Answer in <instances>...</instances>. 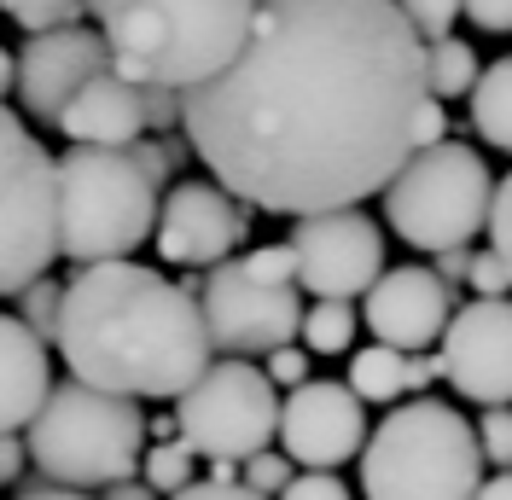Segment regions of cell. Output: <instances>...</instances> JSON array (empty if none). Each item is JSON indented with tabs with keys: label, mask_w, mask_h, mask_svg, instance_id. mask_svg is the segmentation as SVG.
I'll return each mask as SVG.
<instances>
[{
	"label": "cell",
	"mask_w": 512,
	"mask_h": 500,
	"mask_svg": "<svg viewBox=\"0 0 512 500\" xmlns=\"http://www.w3.org/2000/svg\"><path fill=\"white\" fill-rule=\"evenodd\" d=\"M134 157H140V169L163 187V181L175 175V163H181V146H175V140H152V134H140V140H134Z\"/></svg>",
	"instance_id": "d6a6232c"
},
{
	"label": "cell",
	"mask_w": 512,
	"mask_h": 500,
	"mask_svg": "<svg viewBox=\"0 0 512 500\" xmlns=\"http://www.w3.org/2000/svg\"><path fill=\"white\" fill-rule=\"evenodd\" d=\"M466 285H472L478 297H507L512 274H507V262H501L495 250H478V256H472V274H466Z\"/></svg>",
	"instance_id": "836d02e7"
},
{
	"label": "cell",
	"mask_w": 512,
	"mask_h": 500,
	"mask_svg": "<svg viewBox=\"0 0 512 500\" xmlns=\"http://www.w3.org/2000/svg\"><path fill=\"white\" fill-rule=\"evenodd\" d=\"M355 326H361L355 303H344V297H315L303 309V349L309 355H350Z\"/></svg>",
	"instance_id": "7402d4cb"
},
{
	"label": "cell",
	"mask_w": 512,
	"mask_h": 500,
	"mask_svg": "<svg viewBox=\"0 0 512 500\" xmlns=\"http://www.w3.org/2000/svg\"><path fill=\"white\" fill-rule=\"evenodd\" d=\"M24 460H30L24 431H0V483H18L24 477Z\"/></svg>",
	"instance_id": "f35d334b"
},
{
	"label": "cell",
	"mask_w": 512,
	"mask_h": 500,
	"mask_svg": "<svg viewBox=\"0 0 512 500\" xmlns=\"http://www.w3.org/2000/svg\"><path fill=\"white\" fill-rule=\"evenodd\" d=\"M198 309L210 326V344L222 355H268L303 338L297 280H256L245 262H216L198 280Z\"/></svg>",
	"instance_id": "30bf717a"
},
{
	"label": "cell",
	"mask_w": 512,
	"mask_h": 500,
	"mask_svg": "<svg viewBox=\"0 0 512 500\" xmlns=\"http://www.w3.org/2000/svg\"><path fill=\"white\" fill-rule=\"evenodd\" d=\"M158 181L134 146H70L59 157V256L117 262L158 233Z\"/></svg>",
	"instance_id": "8992f818"
},
{
	"label": "cell",
	"mask_w": 512,
	"mask_h": 500,
	"mask_svg": "<svg viewBox=\"0 0 512 500\" xmlns=\"http://www.w3.org/2000/svg\"><path fill=\"white\" fill-rule=\"evenodd\" d=\"M489 198H495L489 163L460 140H437V146H419L384 187V221L396 227L402 245L437 256V250L472 245L489 227Z\"/></svg>",
	"instance_id": "52a82bcc"
},
{
	"label": "cell",
	"mask_w": 512,
	"mask_h": 500,
	"mask_svg": "<svg viewBox=\"0 0 512 500\" xmlns=\"http://www.w3.org/2000/svg\"><path fill=\"white\" fill-rule=\"evenodd\" d=\"M443 378L478 407H512V297H472L443 332Z\"/></svg>",
	"instance_id": "4fadbf2b"
},
{
	"label": "cell",
	"mask_w": 512,
	"mask_h": 500,
	"mask_svg": "<svg viewBox=\"0 0 512 500\" xmlns=\"http://www.w3.org/2000/svg\"><path fill=\"white\" fill-rule=\"evenodd\" d=\"M94 18L117 76L187 94L245 53L256 0H105Z\"/></svg>",
	"instance_id": "3957f363"
},
{
	"label": "cell",
	"mask_w": 512,
	"mask_h": 500,
	"mask_svg": "<svg viewBox=\"0 0 512 500\" xmlns=\"http://www.w3.org/2000/svg\"><path fill=\"white\" fill-rule=\"evenodd\" d=\"M478 500H512V471H495V477L478 489Z\"/></svg>",
	"instance_id": "7bdbcfd3"
},
{
	"label": "cell",
	"mask_w": 512,
	"mask_h": 500,
	"mask_svg": "<svg viewBox=\"0 0 512 500\" xmlns=\"http://www.w3.org/2000/svg\"><path fill=\"white\" fill-rule=\"evenodd\" d=\"M291 477H297V471H291V454H268V448H262L251 460H239V483H251L256 495H280Z\"/></svg>",
	"instance_id": "484cf974"
},
{
	"label": "cell",
	"mask_w": 512,
	"mask_h": 500,
	"mask_svg": "<svg viewBox=\"0 0 512 500\" xmlns=\"http://www.w3.org/2000/svg\"><path fill=\"white\" fill-rule=\"evenodd\" d=\"M99 6H105V0H88V12H99Z\"/></svg>",
	"instance_id": "bcb514c9"
},
{
	"label": "cell",
	"mask_w": 512,
	"mask_h": 500,
	"mask_svg": "<svg viewBox=\"0 0 512 500\" xmlns=\"http://www.w3.org/2000/svg\"><path fill=\"white\" fill-rule=\"evenodd\" d=\"M70 146H134L146 134V88L117 70H99L53 123Z\"/></svg>",
	"instance_id": "e0dca14e"
},
{
	"label": "cell",
	"mask_w": 512,
	"mask_h": 500,
	"mask_svg": "<svg viewBox=\"0 0 512 500\" xmlns=\"http://www.w3.org/2000/svg\"><path fill=\"white\" fill-rule=\"evenodd\" d=\"M239 239H245V198H233L222 181H175L152 233L158 256L175 268H216Z\"/></svg>",
	"instance_id": "5bb4252c"
},
{
	"label": "cell",
	"mask_w": 512,
	"mask_h": 500,
	"mask_svg": "<svg viewBox=\"0 0 512 500\" xmlns=\"http://www.w3.org/2000/svg\"><path fill=\"white\" fill-rule=\"evenodd\" d=\"M175 419L192 454L204 460H251L280 437V384L251 355L210 361L192 390L175 396Z\"/></svg>",
	"instance_id": "9c48e42d"
},
{
	"label": "cell",
	"mask_w": 512,
	"mask_h": 500,
	"mask_svg": "<svg viewBox=\"0 0 512 500\" xmlns=\"http://www.w3.org/2000/svg\"><path fill=\"white\" fill-rule=\"evenodd\" d=\"M280 442H286L291 466L338 471L367 448V402L350 384L309 378V384L286 390V402H280Z\"/></svg>",
	"instance_id": "7c38bea8"
},
{
	"label": "cell",
	"mask_w": 512,
	"mask_h": 500,
	"mask_svg": "<svg viewBox=\"0 0 512 500\" xmlns=\"http://www.w3.org/2000/svg\"><path fill=\"white\" fill-rule=\"evenodd\" d=\"M12 88H18V59H12V53L0 47V99L12 94Z\"/></svg>",
	"instance_id": "f6af8a7d"
},
{
	"label": "cell",
	"mask_w": 512,
	"mask_h": 500,
	"mask_svg": "<svg viewBox=\"0 0 512 500\" xmlns=\"http://www.w3.org/2000/svg\"><path fill=\"white\" fill-rule=\"evenodd\" d=\"M460 18H472L483 35H507L512 30V0H460Z\"/></svg>",
	"instance_id": "8d00e7d4"
},
{
	"label": "cell",
	"mask_w": 512,
	"mask_h": 500,
	"mask_svg": "<svg viewBox=\"0 0 512 500\" xmlns=\"http://www.w3.org/2000/svg\"><path fill=\"white\" fill-rule=\"evenodd\" d=\"M448 99L437 94H425V105H419V117H414V152L419 146H437V140H448V111H443Z\"/></svg>",
	"instance_id": "74e56055"
},
{
	"label": "cell",
	"mask_w": 512,
	"mask_h": 500,
	"mask_svg": "<svg viewBox=\"0 0 512 500\" xmlns=\"http://www.w3.org/2000/svg\"><path fill=\"white\" fill-rule=\"evenodd\" d=\"M262 361H268L262 373L274 378L280 390H297V384H309V349H303V344H280V349H268Z\"/></svg>",
	"instance_id": "4dcf8cb0"
},
{
	"label": "cell",
	"mask_w": 512,
	"mask_h": 500,
	"mask_svg": "<svg viewBox=\"0 0 512 500\" xmlns=\"http://www.w3.org/2000/svg\"><path fill=\"white\" fill-rule=\"evenodd\" d=\"M408 12V24L419 30V41H443L460 18V0H396Z\"/></svg>",
	"instance_id": "4316f807"
},
{
	"label": "cell",
	"mask_w": 512,
	"mask_h": 500,
	"mask_svg": "<svg viewBox=\"0 0 512 500\" xmlns=\"http://www.w3.org/2000/svg\"><path fill=\"white\" fill-rule=\"evenodd\" d=\"M291 250H297V285L309 297H367L373 280L384 274V227L361 210H320V216H297L291 227Z\"/></svg>",
	"instance_id": "8fae6325"
},
{
	"label": "cell",
	"mask_w": 512,
	"mask_h": 500,
	"mask_svg": "<svg viewBox=\"0 0 512 500\" xmlns=\"http://www.w3.org/2000/svg\"><path fill=\"white\" fill-rule=\"evenodd\" d=\"M53 349L82 384L134 402H163L198 384L216 344L192 285H175L158 268L117 256V262H88L64 285Z\"/></svg>",
	"instance_id": "7a4b0ae2"
},
{
	"label": "cell",
	"mask_w": 512,
	"mask_h": 500,
	"mask_svg": "<svg viewBox=\"0 0 512 500\" xmlns=\"http://www.w3.org/2000/svg\"><path fill=\"white\" fill-rule=\"evenodd\" d=\"M256 280H297V250L291 245H256L251 256H239Z\"/></svg>",
	"instance_id": "1f68e13d"
},
{
	"label": "cell",
	"mask_w": 512,
	"mask_h": 500,
	"mask_svg": "<svg viewBox=\"0 0 512 500\" xmlns=\"http://www.w3.org/2000/svg\"><path fill=\"white\" fill-rule=\"evenodd\" d=\"M105 500H163V495L146 483V477H123V483H111V489H105Z\"/></svg>",
	"instance_id": "b9f144b4"
},
{
	"label": "cell",
	"mask_w": 512,
	"mask_h": 500,
	"mask_svg": "<svg viewBox=\"0 0 512 500\" xmlns=\"http://www.w3.org/2000/svg\"><path fill=\"white\" fill-rule=\"evenodd\" d=\"M99 70H111V47L105 35L88 24H59V30H41L24 41L18 53V88L35 123H59V111L94 82Z\"/></svg>",
	"instance_id": "9a60e30c"
},
{
	"label": "cell",
	"mask_w": 512,
	"mask_h": 500,
	"mask_svg": "<svg viewBox=\"0 0 512 500\" xmlns=\"http://www.w3.org/2000/svg\"><path fill=\"white\" fill-rule=\"evenodd\" d=\"M437 274H443V285L466 280V274H472V250H466V245H454V250H437Z\"/></svg>",
	"instance_id": "ab89813d"
},
{
	"label": "cell",
	"mask_w": 512,
	"mask_h": 500,
	"mask_svg": "<svg viewBox=\"0 0 512 500\" xmlns=\"http://www.w3.org/2000/svg\"><path fill=\"white\" fill-rule=\"evenodd\" d=\"M169 500H268V495H256L251 483H239V477H192L181 495H169Z\"/></svg>",
	"instance_id": "e575fe53"
},
{
	"label": "cell",
	"mask_w": 512,
	"mask_h": 500,
	"mask_svg": "<svg viewBox=\"0 0 512 500\" xmlns=\"http://www.w3.org/2000/svg\"><path fill=\"white\" fill-rule=\"evenodd\" d=\"M483 442L478 425L448 402H396L361 448V495L367 500H478Z\"/></svg>",
	"instance_id": "277c9868"
},
{
	"label": "cell",
	"mask_w": 512,
	"mask_h": 500,
	"mask_svg": "<svg viewBox=\"0 0 512 500\" xmlns=\"http://www.w3.org/2000/svg\"><path fill=\"white\" fill-rule=\"evenodd\" d=\"M431 378H443V355H408V390H425Z\"/></svg>",
	"instance_id": "60d3db41"
},
{
	"label": "cell",
	"mask_w": 512,
	"mask_h": 500,
	"mask_svg": "<svg viewBox=\"0 0 512 500\" xmlns=\"http://www.w3.org/2000/svg\"><path fill=\"white\" fill-rule=\"evenodd\" d=\"M59 314H64V285L59 280L41 274V280H30L24 291H18V320L30 326L35 338L53 344V338H59Z\"/></svg>",
	"instance_id": "cb8c5ba5"
},
{
	"label": "cell",
	"mask_w": 512,
	"mask_h": 500,
	"mask_svg": "<svg viewBox=\"0 0 512 500\" xmlns=\"http://www.w3.org/2000/svg\"><path fill=\"white\" fill-rule=\"evenodd\" d=\"M472 134L489 152H512V59H495L472 88Z\"/></svg>",
	"instance_id": "ffe728a7"
},
{
	"label": "cell",
	"mask_w": 512,
	"mask_h": 500,
	"mask_svg": "<svg viewBox=\"0 0 512 500\" xmlns=\"http://www.w3.org/2000/svg\"><path fill=\"white\" fill-rule=\"evenodd\" d=\"M425 94V41L396 0H256L245 53L181 94V134L251 210L320 216L396 181Z\"/></svg>",
	"instance_id": "6da1fadb"
},
{
	"label": "cell",
	"mask_w": 512,
	"mask_h": 500,
	"mask_svg": "<svg viewBox=\"0 0 512 500\" xmlns=\"http://www.w3.org/2000/svg\"><path fill=\"white\" fill-rule=\"evenodd\" d=\"M344 384H350L367 407L402 402V396H408V349H396V344L355 349L350 355V378H344Z\"/></svg>",
	"instance_id": "d6986e66"
},
{
	"label": "cell",
	"mask_w": 512,
	"mask_h": 500,
	"mask_svg": "<svg viewBox=\"0 0 512 500\" xmlns=\"http://www.w3.org/2000/svg\"><path fill=\"white\" fill-rule=\"evenodd\" d=\"M18 500H88V495H82V489H59V483H53V489H24Z\"/></svg>",
	"instance_id": "ee69618b"
},
{
	"label": "cell",
	"mask_w": 512,
	"mask_h": 500,
	"mask_svg": "<svg viewBox=\"0 0 512 500\" xmlns=\"http://www.w3.org/2000/svg\"><path fill=\"white\" fill-rule=\"evenodd\" d=\"M478 442H483V460H489V466L512 471V407H489V413H483Z\"/></svg>",
	"instance_id": "f1b7e54d"
},
{
	"label": "cell",
	"mask_w": 512,
	"mask_h": 500,
	"mask_svg": "<svg viewBox=\"0 0 512 500\" xmlns=\"http://www.w3.org/2000/svg\"><path fill=\"white\" fill-rule=\"evenodd\" d=\"M146 413L134 396L64 378L30 419V466L59 489H111L140 471Z\"/></svg>",
	"instance_id": "5b68a950"
},
{
	"label": "cell",
	"mask_w": 512,
	"mask_h": 500,
	"mask_svg": "<svg viewBox=\"0 0 512 500\" xmlns=\"http://www.w3.org/2000/svg\"><path fill=\"white\" fill-rule=\"evenodd\" d=\"M59 262V157L0 99V297Z\"/></svg>",
	"instance_id": "ba28073f"
},
{
	"label": "cell",
	"mask_w": 512,
	"mask_h": 500,
	"mask_svg": "<svg viewBox=\"0 0 512 500\" xmlns=\"http://www.w3.org/2000/svg\"><path fill=\"white\" fill-rule=\"evenodd\" d=\"M192 460H198V454H192L187 437H163V442H152V448L140 454V477L169 500V495H181V489L192 483Z\"/></svg>",
	"instance_id": "603a6c76"
},
{
	"label": "cell",
	"mask_w": 512,
	"mask_h": 500,
	"mask_svg": "<svg viewBox=\"0 0 512 500\" xmlns=\"http://www.w3.org/2000/svg\"><path fill=\"white\" fill-rule=\"evenodd\" d=\"M0 12L18 24V30H59V24H76L82 12H88V0H0Z\"/></svg>",
	"instance_id": "d4e9b609"
},
{
	"label": "cell",
	"mask_w": 512,
	"mask_h": 500,
	"mask_svg": "<svg viewBox=\"0 0 512 500\" xmlns=\"http://www.w3.org/2000/svg\"><path fill=\"white\" fill-rule=\"evenodd\" d=\"M274 500H350V483L338 471H297Z\"/></svg>",
	"instance_id": "f546056e"
},
{
	"label": "cell",
	"mask_w": 512,
	"mask_h": 500,
	"mask_svg": "<svg viewBox=\"0 0 512 500\" xmlns=\"http://www.w3.org/2000/svg\"><path fill=\"white\" fill-rule=\"evenodd\" d=\"M478 76H483V64H478V53H472V41H454V35L425 41V82H431V94L437 99L472 94Z\"/></svg>",
	"instance_id": "44dd1931"
},
{
	"label": "cell",
	"mask_w": 512,
	"mask_h": 500,
	"mask_svg": "<svg viewBox=\"0 0 512 500\" xmlns=\"http://www.w3.org/2000/svg\"><path fill=\"white\" fill-rule=\"evenodd\" d=\"M18 314H0V431H30L53 390V355Z\"/></svg>",
	"instance_id": "ac0fdd59"
},
{
	"label": "cell",
	"mask_w": 512,
	"mask_h": 500,
	"mask_svg": "<svg viewBox=\"0 0 512 500\" xmlns=\"http://www.w3.org/2000/svg\"><path fill=\"white\" fill-rule=\"evenodd\" d=\"M489 250L507 262V274H512V175H501L495 181V198H489Z\"/></svg>",
	"instance_id": "83f0119b"
},
{
	"label": "cell",
	"mask_w": 512,
	"mask_h": 500,
	"mask_svg": "<svg viewBox=\"0 0 512 500\" xmlns=\"http://www.w3.org/2000/svg\"><path fill=\"white\" fill-rule=\"evenodd\" d=\"M454 320V291L437 268H384L373 291L361 297V326L396 349H431Z\"/></svg>",
	"instance_id": "2e32d148"
},
{
	"label": "cell",
	"mask_w": 512,
	"mask_h": 500,
	"mask_svg": "<svg viewBox=\"0 0 512 500\" xmlns=\"http://www.w3.org/2000/svg\"><path fill=\"white\" fill-rule=\"evenodd\" d=\"M181 128V94L175 88H146V134Z\"/></svg>",
	"instance_id": "d590c367"
}]
</instances>
